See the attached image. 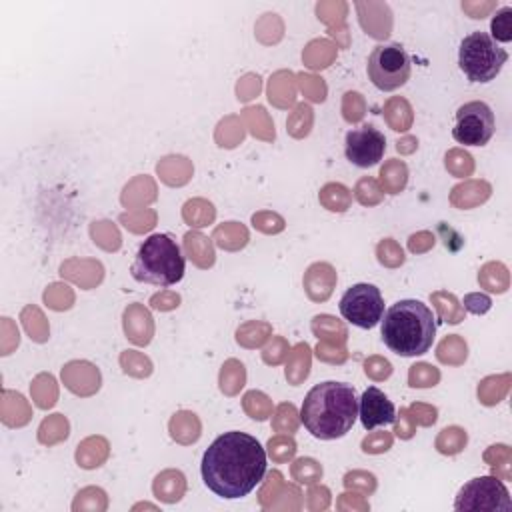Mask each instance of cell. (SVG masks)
<instances>
[{"label": "cell", "mask_w": 512, "mask_h": 512, "mask_svg": "<svg viewBox=\"0 0 512 512\" xmlns=\"http://www.w3.org/2000/svg\"><path fill=\"white\" fill-rule=\"evenodd\" d=\"M268 468L266 450L256 436L230 430L214 438L202 454V480L210 492L226 500L248 496Z\"/></svg>", "instance_id": "6da1fadb"}, {"label": "cell", "mask_w": 512, "mask_h": 512, "mask_svg": "<svg viewBox=\"0 0 512 512\" xmlns=\"http://www.w3.org/2000/svg\"><path fill=\"white\" fill-rule=\"evenodd\" d=\"M358 418V398L352 384L326 380L308 390L300 406V422L318 440L344 436Z\"/></svg>", "instance_id": "7a4b0ae2"}, {"label": "cell", "mask_w": 512, "mask_h": 512, "mask_svg": "<svg viewBox=\"0 0 512 512\" xmlns=\"http://www.w3.org/2000/svg\"><path fill=\"white\" fill-rule=\"evenodd\" d=\"M382 340L398 356L426 354L436 338V316L420 300L404 298L394 302L382 314Z\"/></svg>", "instance_id": "3957f363"}, {"label": "cell", "mask_w": 512, "mask_h": 512, "mask_svg": "<svg viewBox=\"0 0 512 512\" xmlns=\"http://www.w3.org/2000/svg\"><path fill=\"white\" fill-rule=\"evenodd\" d=\"M186 260L170 234H150L138 248L132 262V278L154 286H172L182 280Z\"/></svg>", "instance_id": "277c9868"}, {"label": "cell", "mask_w": 512, "mask_h": 512, "mask_svg": "<svg viewBox=\"0 0 512 512\" xmlns=\"http://www.w3.org/2000/svg\"><path fill=\"white\" fill-rule=\"evenodd\" d=\"M506 60L508 52L488 32H470L458 48V66L470 82H492Z\"/></svg>", "instance_id": "5b68a950"}, {"label": "cell", "mask_w": 512, "mask_h": 512, "mask_svg": "<svg viewBox=\"0 0 512 512\" xmlns=\"http://www.w3.org/2000/svg\"><path fill=\"white\" fill-rule=\"evenodd\" d=\"M366 70H368L370 82L378 90L392 92L408 82L412 72V62L402 44L398 42L378 44L368 56Z\"/></svg>", "instance_id": "8992f818"}, {"label": "cell", "mask_w": 512, "mask_h": 512, "mask_svg": "<svg viewBox=\"0 0 512 512\" xmlns=\"http://www.w3.org/2000/svg\"><path fill=\"white\" fill-rule=\"evenodd\" d=\"M454 510L510 512L512 500L506 484L494 476H480L466 482L454 500Z\"/></svg>", "instance_id": "52a82bcc"}, {"label": "cell", "mask_w": 512, "mask_h": 512, "mask_svg": "<svg viewBox=\"0 0 512 512\" xmlns=\"http://www.w3.org/2000/svg\"><path fill=\"white\" fill-rule=\"evenodd\" d=\"M340 314L358 328H374L384 314V298L378 286L368 282L352 284L340 298Z\"/></svg>", "instance_id": "ba28073f"}, {"label": "cell", "mask_w": 512, "mask_h": 512, "mask_svg": "<svg viewBox=\"0 0 512 512\" xmlns=\"http://www.w3.org/2000/svg\"><path fill=\"white\" fill-rule=\"evenodd\" d=\"M496 132L492 108L482 100H472L456 110L452 136L464 146H484Z\"/></svg>", "instance_id": "9c48e42d"}, {"label": "cell", "mask_w": 512, "mask_h": 512, "mask_svg": "<svg viewBox=\"0 0 512 512\" xmlns=\"http://www.w3.org/2000/svg\"><path fill=\"white\" fill-rule=\"evenodd\" d=\"M386 150V138L374 124L352 128L344 140L346 158L358 168L376 166Z\"/></svg>", "instance_id": "30bf717a"}, {"label": "cell", "mask_w": 512, "mask_h": 512, "mask_svg": "<svg viewBox=\"0 0 512 512\" xmlns=\"http://www.w3.org/2000/svg\"><path fill=\"white\" fill-rule=\"evenodd\" d=\"M358 418L366 430H374L378 426L394 424L396 408L380 388L368 386L358 400Z\"/></svg>", "instance_id": "8fae6325"}, {"label": "cell", "mask_w": 512, "mask_h": 512, "mask_svg": "<svg viewBox=\"0 0 512 512\" xmlns=\"http://www.w3.org/2000/svg\"><path fill=\"white\" fill-rule=\"evenodd\" d=\"M496 42H510L512 40V8H500L492 18V34Z\"/></svg>", "instance_id": "7c38bea8"}]
</instances>
